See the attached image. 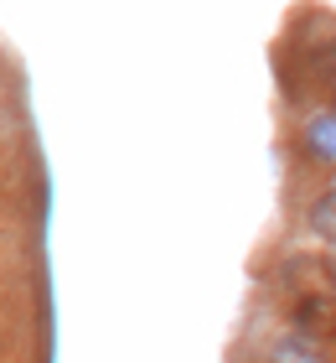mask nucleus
<instances>
[{
	"instance_id": "f257e3e1",
	"label": "nucleus",
	"mask_w": 336,
	"mask_h": 363,
	"mask_svg": "<svg viewBox=\"0 0 336 363\" xmlns=\"http://www.w3.org/2000/svg\"><path fill=\"white\" fill-rule=\"evenodd\" d=\"M290 327L295 333H311V337H321V342H336V296L331 291H295L290 296Z\"/></svg>"
},
{
	"instance_id": "f03ea898",
	"label": "nucleus",
	"mask_w": 336,
	"mask_h": 363,
	"mask_svg": "<svg viewBox=\"0 0 336 363\" xmlns=\"http://www.w3.org/2000/svg\"><path fill=\"white\" fill-rule=\"evenodd\" d=\"M300 156L311 167L336 172V109H315L300 120Z\"/></svg>"
},
{
	"instance_id": "7ed1b4c3",
	"label": "nucleus",
	"mask_w": 336,
	"mask_h": 363,
	"mask_svg": "<svg viewBox=\"0 0 336 363\" xmlns=\"http://www.w3.org/2000/svg\"><path fill=\"white\" fill-rule=\"evenodd\" d=\"M259 363H331V353H326L321 337L284 327V333H274V337L259 348Z\"/></svg>"
},
{
	"instance_id": "20e7f679",
	"label": "nucleus",
	"mask_w": 336,
	"mask_h": 363,
	"mask_svg": "<svg viewBox=\"0 0 336 363\" xmlns=\"http://www.w3.org/2000/svg\"><path fill=\"white\" fill-rule=\"evenodd\" d=\"M315 275H326L315 255H284L279 265L269 270V286L284 291V296H295V291H311V280H315Z\"/></svg>"
},
{
	"instance_id": "39448f33",
	"label": "nucleus",
	"mask_w": 336,
	"mask_h": 363,
	"mask_svg": "<svg viewBox=\"0 0 336 363\" xmlns=\"http://www.w3.org/2000/svg\"><path fill=\"white\" fill-rule=\"evenodd\" d=\"M326 280H331V296H336V265H326Z\"/></svg>"
},
{
	"instance_id": "423d86ee",
	"label": "nucleus",
	"mask_w": 336,
	"mask_h": 363,
	"mask_svg": "<svg viewBox=\"0 0 336 363\" xmlns=\"http://www.w3.org/2000/svg\"><path fill=\"white\" fill-rule=\"evenodd\" d=\"M331 109H336V89H331Z\"/></svg>"
},
{
	"instance_id": "0eeeda50",
	"label": "nucleus",
	"mask_w": 336,
	"mask_h": 363,
	"mask_svg": "<svg viewBox=\"0 0 336 363\" xmlns=\"http://www.w3.org/2000/svg\"><path fill=\"white\" fill-rule=\"evenodd\" d=\"M331 47H336V42H331Z\"/></svg>"
}]
</instances>
